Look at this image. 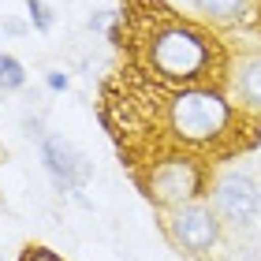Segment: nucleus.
<instances>
[{
  "label": "nucleus",
  "instance_id": "obj_9",
  "mask_svg": "<svg viewBox=\"0 0 261 261\" xmlns=\"http://www.w3.org/2000/svg\"><path fill=\"white\" fill-rule=\"evenodd\" d=\"M22 82H27L22 64H19L11 53H0V86H4V90H19Z\"/></svg>",
  "mask_w": 261,
  "mask_h": 261
},
{
  "label": "nucleus",
  "instance_id": "obj_4",
  "mask_svg": "<svg viewBox=\"0 0 261 261\" xmlns=\"http://www.w3.org/2000/svg\"><path fill=\"white\" fill-rule=\"evenodd\" d=\"M41 161H45L49 175L64 187V191H79V187H86L90 175H93V164L86 161V153L79 146H71V142L60 138V135H45L41 138Z\"/></svg>",
  "mask_w": 261,
  "mask_h": 261
},
{
  "label": "nucleus",
  "instance_id": "obj_3",
  "mask_svg": "<svg viewBox=\"0 0 261 261\" xmlns=\"http://www.w3.org/2000/svg\"><path fill=\"white\" fill-rule=\"evenodd\" d=\"M168 235L172 243L187 254H205L217 246L220 239V224L217 213L201 201H187V205H175V213L168 217Z\"/></svg>",
  "mask_w": 261,
  "mask_h": 261
},
{
  "label": "nucleus",
  "instance_id": "obj_8",
  "mask_svg": "<svg viewBox=\"0 0 261 261\" xmlns=\"http://www.w3.org/2000/svg\"><path fill=\"white\" fill-rule=\"evenodd\" d=\"M198 11H205L213 19H239L246 11V0H194Z\"/></svg>",
  "mask_w": 261,
  "mask_h": 261
},
{
  "label": "nucleus",
  "instance_id": "obj_6",
  "mask_svg": "<svg viewBox=\"0 0 261 261\" xmlns=\"http://www.w3.org/2000/svg\"><path fill=\"white\" fill-rule=\"evenodd\" d=\"M198 168L187 157H168L161 161L149 175V194L161 201V205H187V198L198 194Z\"/></svg>",
  "mask_w": 261,
  "mask_h": 261
},
{
  "label": "nucleus",
  "instance_id": "obj_5",
  "mask_svg": "<svg viewBox=\"0 0 261 261\" xmlns=\"http://www.w3.org/2000/svg\"><path fill=\"white\" fill-rule=\"evenodd\" d=\"M213 201H217V213L231 224H250L261 209V191L250 175L243 172H228L220 175L217 187H213Z\"/></svg>",
  "mask_w": 261,
  "mask_h": 261
},
{
  "label": "nucleus",
  "instance_id": "obj_1",
  "mask_svg": "<svg viewBox=\"0 0 261 261\" xmlns=\"http://www.w3.org/2000/svg\"><path fill=\"white\" fill-rule=\"evenodd\" d=\"M149 64L164 79H198L209 67V45L198 30L168 22L149 38Z\"/></svg>",
  "mask_w": 261,
  "mask_h": 261
},
{
  "label": "nucleus",
  "instance_id": "obj_10",
  "mask_svg": "<svg viewBox=\"0 0 261 261\" xmlns=\"http://www.w3.org/2000/svg\"><path fill=\"white\" fill-rule=\"evenodd\" d=\"M27 11H30V19H34L38 30H53V11L45 8L41 0H27Z\"/></svg>",
  "mask_w": 261,
  "mask_h": 261
},
{
  "label": "nucleus",
  "instance_id": "obj_11",
  "mask_svg": "<svg viewBox=\"0 0 261 261\" xmlns=\"http://www.w3.org/2000/svg\"><path fill=\"white\" fill-rule=\"evenodd\" d=\"M45 82H49V90H67V75H60V71H49V75H45Z\"/></svg>",
  "mask_w": 261,
  "mask_h": 261
},
{
  "label": "nucleus",
  "instance_id": "obj_2",
  "mask_svg": "<svg viewBox=\"0 0 261 261\" xmlns=\"http://www.w3.org/2000/svg\"><path fill=\"white\" fill-rule=\"evenodd\" d=\"M172 130L183 142H194V146H205V142L220 138L228 130V101L213 90H183L179 97L172 101Z\"/></svg>",
  "mask_w": 261,
  "mask_h": 261
},
{
  "label": "nucleus",
  "instance_id": "obj_7",
  "mask_svg": "<svg viewBox=\"0 0 261 261\" xmlns=\"http://www.w3.org/2000/svg\"><path fill=\"white\" fill-rule=\"evenodd\" d=\"M239 93L250 105H261V56H254L239 67Z\"/></svg>",
  "mask_w": 261,
  "mask_h": 261
}]
</instances>
